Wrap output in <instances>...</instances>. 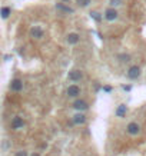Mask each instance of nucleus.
<instances>
[{
  "label": "nucleus",
  "instance_id": "1",
  "mask_svg": "<svg viewBox=\"0 0 146 156\" xmlns=\"http://www.w3.org/2000/svg\"><path fill=\"white\" fill-rule=\"evenodd\" d=\"M118 16H119V13L116 9H112V7H108L105 13H103V17L108 20V22H115L116 19H118Z\"/></svg>",
  "mask_w": 146,
  "mask_h": 156
},
{
  "label": "nucleus",
  "instance_id": "2",
  "mask_svg": "<svg viewBox=\"0 0 146 156\" xmlns=\"http://www.w3.org/2000/svg\"><path fill=\"white\" fill-rule=\"evenodd\" d=\"M126 132L130 135V136H136V135L140 133V125L136 122H130L127 123V126H126Z\"/></svg>",
  "mask_w": 146,
  "mask_h": 156
},
{
  "label": "nucleus",
  "instance_id": "3",
  "mask_svg": "<svg viewBox=\"0 0 146 156\" xmlns=\"http://www.w3.org/2000/svg\"><path fill=\"white\" fill-rule=\"evenodd\" d=\"M30 36H32L33 39H37V40L43 39V36H45L43 27H42V26H33V27L30 29Z\"/></svg>",
  "mask_w": 146,
  "mask_h": 156
},
{
  "label": "nucleus",
  "instance_id": "4",
  "mask_svg": "<svg viewBox=\"0 0 146 156\" xmlns=\"http://www.w3.org/2000/svg\"><path fill=\"white\" fill-rule=\"evenodd\" d=\"M66 93H68L69 98H79L80 93H82V89L79 88L78 85H70L68 90H66Z\"/></svg>",
  "mask_w": 146,
  "mask_h": 156
},
{
  "label": "nucleus",
  "instance_id": "5",
  "mask_svg": "<svg viewBox=\"0 0 146 156\" xmlns=\"http://www.w3.org/2000/svg\"><path fill=\"white\" fill-rule=\"evenodd\" d=\"M73 108H75L78 112L82 113V112H85V110L89 109V105H88V102L82 100V99H76V100L73 102Z\"/></svg>",
  "mask_w": 146,
  "mask_h": 156
},
{
  "label": "nucleus",
  "instance_id": "6",
  "mask_svg": "<svg viewBox=\"0 0 146 156\" xmlns=\"http://www.w3.org/2000/svg\"><path fill=\"white\" fill-rule=\"evenodd\" d=\"M23 125H24V120H23V118H20V116H14L13 119H11V129L13 130H19V129H22Z\"/></svg>",
  "mask_w": 146,
  "mask_h": 156
},
{
  "label": "nucleus",
  "instance_id": "7",
  "mask_svg": "<svg viewBox=\"0 0 146 156\" xmlns=\"http://www.w3.org/2000/svg\"><path fill=\"white\" fill-rule=\"evenodd\" d=\"M9 89H10L11 92H20V90L23 89V82L17 78L13 79L10 82V85H9Z\"/></svg>",
  "mask_w": 146,
  "mask_h": 156
},
{
  "label": "nucleus",
  "instance_id": "8",
  "mask_svg": "<svg viewBox=\"0 0 146 156\" xmlns=\"http://www.w3.org/2000/svg\"><path fill=\"white\" fill-rule=\"evenodd\" d=\"M140 76V67L139 66H130L129 67V70H127V78L132 79V80H135Z\"/></svg>",
  "mask_w": 146,
  "mask_h": 156
},
{
  "label": "nucleus",
  "instance_id": "9",
  "mask_svg": "<svg viewBox=\"0 0 146 156\" xmlns=\"http://www.w3.org/2000/svg\"><path fill=\"white\" fill-rule=\"evenodd\" d=\"M66 42H68L69 45H78L79 42H80V34L79 33H69L66 36Z\"/></svg>",
  "mask_w": 146,
  "mask_h": 156
},
{
  "label": "nucleus",
  "instance_id": "10",
  "mask_svg": "<svg viewBox=\"0 0 146 156\" xmlns=\"http://www.w3.org/2000/svg\"><path fill=\"white\" fill-rule=\"evenodd\" d=\"M68 78L72 82H79V80H82V78H83V73L80 70H72V72H69Z\"/></svg>",
  "mask_w": 146,
  "mask_h": 156
},
{
  "label": "nucleus",
  "instance_id": "11",
  "mask_svg": "<svg viewBox=\"0 0 146 156\" xmlns=\"http://www.w3.org/2000/svg\"><path fill=\"white\" fill-rule=\"evenodd\" d=\"M73 123H75V125H79V126H80V125H85V123H86V116H85L83 113L78 112V113L73 116Z\"/></svg>",
  "mask_w": 146,
  "mask_h": 156
},
{
  "label": "nucleus",
  "instance_id": "12",
  "mask_svg": "<svg viewBox=\"0 0 146 156\" xmlns=\"http://www.w3.org/2000/svg\"><path fill=\"white\" fill-rule=\"evenodd\" d=\"M126 112H127V106H126V105H119L118 109L115 110V115H116L118 118H125V116H126Z\"/></svg>",
  "mask_w": 146,
  "mask_h": 156
},
{
  "label": "nucleus",
  "instance_id": "13",
  "mask_svg": "<svg viewBox=\"0 0 146 156\" xmlns=\"http://www.w3.org/2000/svg\"><path fill=\"white\" fill-rule=\"evenodd\" d=\"M56 9L57 10H62V11H66V13H73V9L72 7H68V6H65L63 3H57L56 4Z\"/></svg>",
  "mask_w": 146,
  "mask_h": 156
},
{
  "label": "nucleus",
  "instance_id": "14",
  "mask_svg": "<svg viewBox=\"0 0 146 156\" xmlns=\"http://www.w3.org/2000/svg\"><path fill=\"white\" fill-rule=\"evenodd\" d=\"M10 13H11L10 7H1V9H0V14H1L3 19H7V17L10 16Z\"/></svg>",
  "mask_w": 146,
  "mask_h": 156
},
{
  "label": "nucleus",
  "instance_id": "15",
  "mask_svg": "<svg viewBox=\"0 0 146 156\" xmlns=\"http://www.w3.org/2000/svg\"><path fill=\"white\" fill-rule=\"evenodd\" d=\"M76 3H78V6H80V7H88L90 3H92V0H76Z\"/></svg>",
  "mask_w": 146,
  "mask_h": 156
},
{
  "label": "nucleus",
  "instance_id": "16",
  "mask_svg": "<svg viewBox=\"0 0 146 156\" xmlns=\"http://www.w3.org/2000/svg\"><path fill=\"white\" fill-rule=\"evenodd\" d=\"M122 4V0H109V6L115 9V7H118V6H120Z\"/></svg>",
  "mask_w": 146,
  "mask_h": 156
},
{
  "label": "nucleus",
  "instance_id": "17",
  "mask_svg": "<svg viewBox=\"0 0 146 156\" xmlns=\"http://www.w3.org/2000/svg\"><path fill=\"white\" fill-rule=\"evenodd\" d=\"M118 59H119V60H120V62H122V63H126V62H129V60H130V56L129 55H119L118 56Z\"/></svg>",
  "mask_w": 146,
  "mask_h": 156
},
{
  "label": "nucleus",
  "instance_id": "18",
  "mask_svg": "<svg viewBox=\"0 0 146 156\" xmlns=\"http://www.w3.org/2000/svg\"><path fill=\"white\" fill-rule=\"evenodd\" d=\"M90 17H93L96 22H100V19H102L100 13H98V11H92V13H90Z\"/></svg>",
  "mask_w": 146,
  "mask_h": 156
},
{
  "label": "nucleus",
  "instance_id": "19",
  "mask_svg": "<svg viewBox=\"0 0 146 156\" xmlns=\"http://www.w3.org/2000/svg\"><path fill=\"white\" fill-rule=\"evenodd\" d=\"M16 156H29V153H27V150H17Z\"/></svg>",
  "mask_w": 146,
  "mask_h": 156
},
{
  "label": "nucleus",
  "instance_id": "20",
  "mask_svg": "<svg viewBox=\"0 0 146 156\" xmlns=\"http://www.w3.org/2000/svg\"><path fill=\"white\" fill-rule=\"evenodd\" d=\"M103 90H105V92H112V88H110V86H105Z\"/></svg>",
  "mask_w": 146,
  "mask_h": 156
},
{
  "label": "nucleus",
  "instance_id": "21",
  "mask_svg": "<svg viewBox=\"0 0 146 156\" xmlns=\"http://www.w3.org/2000/svg\"><path fill=\"white\" fill-rule=\"evenodd\" d=\"M30 156H40V153H39V152H33Z\"/></svg>",
  "mask_w": 146,
  "mask_h": 156
},
{
  "label": "nucleus",
  "instance_id": "22",
  "mask_svg": "<svg viewBox=\"0 0 146 156\" xmlns=\"http://www.w3.org/2000/svg\"><path fill=\"white\" fill-rule=\"evenodd\" d=\"M62 1H63V3H69L70 0H62Z\"/></svg>",
  "mask_w": 146,
  "mask_h": 156
},
{
  "label": "nucleus",
  "instance_id": "23",
  "mask_svg": "<svg viewBox=\"0 0 146 156\" xmlns=\"http://www.w3.org/2000/svg\"><path fill=\"white\" fill-rule=\"evenodd\" d=\"M79 156H80V155H79Z\"/></svg>",
  "mask_w": 146,
  "mask_h": 156
}]
</instances>
